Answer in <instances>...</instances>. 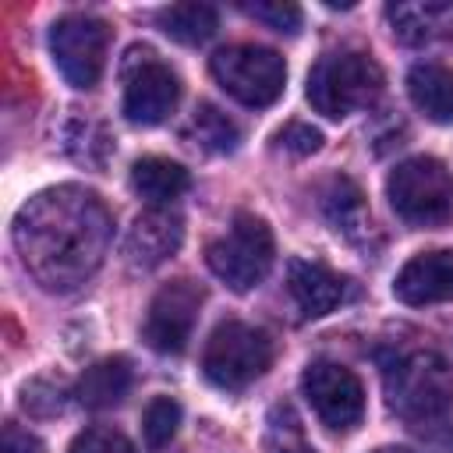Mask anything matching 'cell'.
Returning a JSON list of instances; mask_svg holds the SVG:
<instances>
[{"mask_svg": "<svg viewBox=\"0 0 453 453\" xmlns=\"http://www.w3.org/2000/svg\"><path fill=\"white\" fill-rule=\"evenodd\" d=\"M287 290L297 301V308L311 319H319V315H326V311H333V308H340L343 301L354 297L350 280H343L340 273H333L329 265L311 262V258H290Z\"/></svg>", "mask_w": 453, "mask_h": 453, "instance_id": "14", "label": "cell"}, {"mask_svg": "<svg viewBox=\"0 0 453 453\" xmlns=\"http://www.w3.org/2000/svg\"><path fill=\"white\" fill-rule=\"evenodd\" d=\"M389 28L407 46H428L453 35V4L442 0H403L386 7Z\"/></svg>", "mask_w": 453, "mask_h": 453, "instance_id": "15", "label": "cell"}, {"mask_svg": "<svg viewBox=\"0 0 453 453\" xmlns=\"http://www.w3.org/2000/svg\"><path fill=\"white\" fill-rule=\"evenodd\" d=\"M273 365V340L248 322H219L202 350V372L212 386L237 393L265 375Z\"/></svg>", "mask_w": 453, "mask_h": 453, "instance_id": "6", "label": "cell"}, {"mask_svg": "<svg viewBox=\"0 0 453 453\" xmlns=\"http://www.w3.org/2000/svg\"><path fill=\"white\" fill-rule=\"evenodd\" d=\"M188 138L202 149V152H212V156H223V152H234L237 149V124L216 110L212 103H202L188 124Z\"/></svg>", "mask_w": 453, "mask_h": 453, "instance_id": "21", "label": "cell"}, {"mask_svg": "<svg viewBox=\"0 0 453 453\" xmlns=\"http://www.w3.org/2000/svg\"><path fill=\"white\" fill-rule=\"evenodd\" d=\"M411 103L435 124H453V71L442 64H414L407 74Z\"/></svg>", "mask_w": 453, "mask_h": 453, "instance_id": "18", "label": "cell"}, {"mask_svg": "<svg viewBox=\"0 0 453 453\" xmlns=\"http://www.w3.org/2000/svg\"><path fill=\"white\" fill-rule=\"evenodd\" d=\"M11 241L42 290L71 294L103 265L113 241V216L96 191L57 184L18 209Z\"/></svg>", "mask_w": 453, "mask_h": 453, "instance_id": "1", "label": "cell"}, {"mask_svg": "<svg viewBox=\"0 0 453 453\" xmlns=\"http://www.w3.org/2000/svg\"><path fill=\"white\" fill-rule=\"evenodd\" d=\"M184 241V219L170 209H145L142 216H134L127 237H124V258L134 269H156L163 265L170 255H177Z\"/></svg>", "mask_w": 453, "mask_h": 453, "instance_id": "12", "label": "cell"}, {"mask_svg": "<svg viewBox=\"0 0 453 453\" xmlns=\"http://www.w3.org/2000/svg\"><path fill=\"white\" fill-rule=\"evenodd\" d=\"M4 453H42V446H39V439L21 432L18 425H7L4 428Z\"/></svg>", "mask_w": 453, "mask_h": 453, "instance_id": "28", "label": "cell"}, {"mask_svg": "<svg viewBox=\"0 0 453 453\" xmlns=\"http://www.w3.org/2000/svg\"><path fill=\"white\" fill-rule=\"evenodd\" d=\"M382 96V67L368 53H329L308 74V103L315 113L340 120L375 106Z\"/></svg>", "mask_w": 453, "mask_h": 453, "instance_id": "3", "label": "cell"}, {"mask_svg": "<svg viewBox=\"0 0 453 453\" xmlns=\"http://www.w3.org/2000/svg\"><path fill=\"white\" fill-rule=\"evenodd\" d=\"M64 149L85 166H103L113 145H110V134L103 124H96L88 117H71L64 127Z\"/></svg>", "mask_w": 453, "mask_h": 453, "instance_id": "22", "label": "cell"}, {"mask_svg": "<svg viewBox=\"0 0 453 453\" xmlns=\"http://www.w3.org/2000/svg\"><path fill=\"white\" fill-rule=\"evenodd\" d=\"M386 403L407 425H432L453 411V368L435 350H414L386 372Z\"/></svg>", "mask_w": 453, "mask_h": 453, "instance_id": "2", "label": "cell"}, {"mask_svg": "<svg viewBox=\"0 0 453 453\" xmlns=\"http://www.w3.org/2000/svg\"><path fill=\"white\" fill-rule=\"evenodd\" d=\"M322 216L333 223L336 234H343L350 244H368L372 241V216H368V205H365V195L361 188L350 180V177H333L326 180L322 188Z\"/></svg>", "mask_w": 453, "mask_h": 453, "instance_id": "16", "label": "cell"}, {"mask_svg": "<svg viewBox=\"0 0 453 453\" xmlns=\"http://www.w3.org/2000/svg\"><path fill=\"white\" fill-rule=\"evenodd\" d=\"M386 198L411 226H439L453 216V173L435 156H411L386 177Z\"/></svg>", "mask_w": 453, "mask_h": 453, "instance_id": "4", "label": "cell"}, {"mask_svg": "<svg viewBox=\"0 0 453 453\" xmlns=\"http://www.w3.org/2000/svg\"><path fill=\"white\" fill-rule=\"evenodd\" d=\"M131 361L127 357H103L96 361L92 368H85V375L78 379V403L88 407V411H106V407H117L127 389H131Z\"/></svg>", "mask_w": 453, "mask_h": 453, "instance_id": "17", "label": "cell"}, {"mask_svg": "<svg viewBox=\"0 0 453 453\" xmlns=\"http://www.w3.org/2000/svg\"><path fill=\"white\" fill-rule=\"evenodd\" d=\"M265 446H269V453H315V449L304 442V435H301V428H297V418H294L290 411H276V414H273Z\"/></svg>", "mask_w": 453, "mask_h": 453, "instance_id": "25", "label": "cell"}, {"mask_svg": "<svg viewBox=\"0 0 453 453\" xmlns=\"http://www.w3.org/2000/svg\"><path fill=\"white\" fill-rule=\"evenodd\" d=\"M212 78L244 106H273L287 85V64L265 46H226L209 60Z\"/></svg>", "mask_w": 453, "mask_h": 453, "instance_id": "7", "label": "cell"}, {"mask_svg": "<svg viewBox=\"0 0 453 453\" xmlns=\"http://www.w3.org/2000/svg\"><path fill=\"white\" fill-rule=\"evenodd\" d=\"M110 25L92 14H64L50 28V53L57 71L74 88H92L103 74Z\"/></svg>", "mask_w": 453, "mask_h": 453, "instance_id": "9", "label": "cell"}, {"mask_svg": "<svg viewBox=\"0 0 453 453\" xmlns=\"http://www.w3.org/2000/svg\"><path fill=\"white\" fill-rule=\"evenodd\" d=\"M177 425H180V403L170 400V396H156L149 407H145V418H142V432H145V442L152 449L166 446L173 435H177Z\"/></svg>", "mask_w": 453, "mask_h": 453, "instance_id": "23", "label": "cell"}, {"mask_svg": "<svg viewBox=\"0 0 453 453\" xmlns=\"http://www.w3.org/2000/svg\"><path fill=\"white\" fill-rule=\"evenodd\" d=\"M301 389L311 411L340 432H350L365 414V389L347 365L336 361H311L301 375Z\"/></svg>", "mask_w": 453, "mask_h": 453, "instance_id": "11", "label": "cell"}, {"mask_svg": "<svg viewBox=\"0 0 453 453\" xmlns=\"http://www.w3.org/2000/svg\"><path fill=\"white\" fill-rule=\"evenodd\" d=\"M188 184H191L188 170L163 156H145L131 166V188L156 209H166L173 198H180L188 191Z\"/></svg>", "mask_w": 453, "mask_h": 453, "instance_id": "19", "label": "cell"}, {"mask_svg": "<svg viewBox=\"0 0 453 453\" xmlns=\"http://www.w3.org/2000/svg\"><path fill=\"white\" fill-rule=\"evenodd\" d=\"M159 28L184 46H198L205 39H212V32L219 28V14L209 4H170L159 11Z\"/></svg>", "mask_w": 453, "mask_h": 453, "instance_id": "20", "label": "cell"}, {"mask_svg": "<svg viewBox=\"0 0 453 453\" xmlns=\"http://www.w3.org/2000/svg\"><path fill=\"white\" fill-rule=\"evenodd\" d=\"M375 453H411V449H400V446H382V449H375Z\"/></svg>", "mask_w": 453, "mask_h": 453, "instance_id": "29", "label": "cell"}, {"mask_svg": "<svg viewBox=\"0 0 453 453\" xmlns=\"http://www.w3.org/2000/svg\"><path fill=\"white\" fill-rule=\"evenodd\" d=\"M241 11H244L248 18H255V21H262V25L273 28V32L294 35V32L301 28V7L290 4V0H255V4L244 0Z\"/></svg>", "mask_w": 453, "mask_h": 453, "instance_id": "24", "label": "cell"}, {"mask_svg": "<svg viewBox=\"0 0 453 453\" xmlns=\"http://www.w3.org/2000/svg\"><path fill=\"white\" fill-rule=\"evenodd\" d=\"M198 308H202V287L198 283L173 280V283L159 287L156 297L149 301V311L142 322L145 343L159 354H180L191 340L195 322H198Z\"/></svg>", "mask_w": 453, "mask_h": 453, "instance_id": "10", "label": "cell"}, {"mask_svg": "<svg viewBox=\"0 0 453 453\" xmlns=\"http://www.w3.org/2000/svg\"><path fill=\"white\" fill-rule=\"evenodd\" d=\"M180 99V81L149 46H131L124 60V117L131 124H163Z\"/></svg>", "mask_w": 453, "mask_h": 453, "instance_id": "8", "label": "cell"}, {"mask_svg": "<svg viewBox=\"0 0 453 453\" xmlns=\"http://www.w3.org/2000/svg\"><path fill=\"white\" fill-rule=\"evenodd\" d=\"M276 138H280V145L290 149L294 156H308V152H315V149L322 145V134H319L311 124H304V120H290Z\"/></svg>", "mask_w": 453, "mask_h": 453, "instance_id": "27", "label": "cell"}, {"mask_svg": "<svg viewBox=\"0 0 453 453\" xmlns=\"http://www.w3.org/2000/svg\"><path fill=\"white\" fill-rule=\"evenodd\" d=\"M71 453H134V446L113 428H85L71 442Z\"/></svg>", "mask_w": 453, "mask_h": 453, "instance_id": "26", "label": "cell"}, {"mask_svg": "<svg viewBox=\"0 0 453 453\" xmlns=\"http://www.w3.org/2000/svg\"><path fill=\"white\" fill-rule=\"evenodd\" d=\"M393 294L411 304V308H425V304H439L453 297V248H435V251H421L414 255L393 283Z\"/></svg>", "mask_w": 453, "mask_h": 453, "instance_id": "13", "label": "cell"}, {"mask_svg": "<svg viewBox=\"0 0 453 453\" xmlns=\"http://www.w3.org/2000/svg\"><path fill=\"white\" fill-rule=\"evenodd\" d=\"M273 255H276V248H273V230H269V223H265L262 216H255V212H237L234 223H230V230H226L223 237H216V241L209 244V251H205L209 269H212L230 290H237V294L258 287V283L269 276Z\"/></svg>", "mask_w": 453, "mask_h": 453, "instance_id": "5", "label": "cell"}]
</instances>
